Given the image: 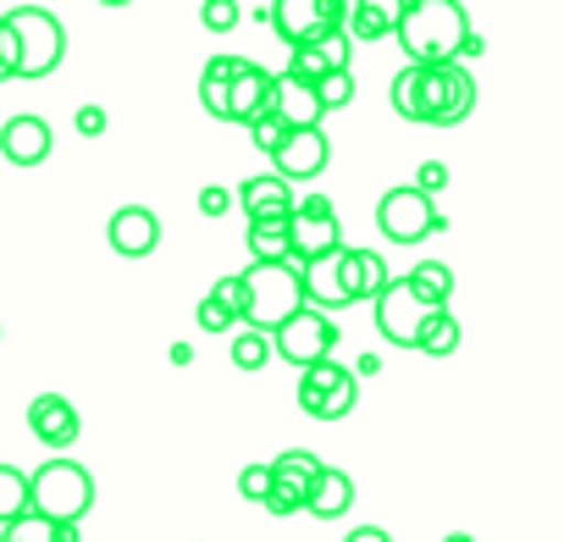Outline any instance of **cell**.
I'll list each match as a JSON object with an SVG mask.
<instances>
[{
	"instance_id": "d6986e66",
	"label": "cell",
	"mask_w": 564,
	"mask_h": 542,
	"mask_svg": "<svg viewBox=\"0 0 564 542\" xmlns=\"http://www.w3.org/2000/svg\"><path fill=\"white\" fill-rule=\"evenodd\" d=\"M271 117H276L282 128H322L327 111L316 106V89H311V84L276 73V78H271Z\"/></svg>"
},
{
	"instance_id": "6da1fadb",
	"label": "cell",
	"mask_w": 564,
	"mask_h": 542,
	"mask_svg": "<svg viewBox=\"0 0 564 542\" xmlns=\"http://www.w3.org/2000/svg\"><path fill=\"white\" fill-rule=\"evenodd\" d=\"M388 95L404 122H432V128H459L476 111V78L465 62H437V67L404 62Z\"/></svg>"
},
{
	"instance_id": "8fae6325",
	"label": "cell",
	"mask_w": 564,
	"mask_h": 542,
	"mask_svg": "<svg viewBox=\"0 0 564 542\" xmlns=\"http://www.w3.org/2000/svg\"><path fill=\"white\" fill-rule=\"evenodd\" d=\"M377 227H382V238L388 243H421L432 227H437V210H432V199L421 194V188H388L382 199H377Z\"/></svg>"
},
{
	"instance_id": "cb8c5ba5",
	"label": "cell",
	"mask_w": 564,
	"mask_h": 542,
	"mask_svg": "<svg viewBox=\"0 0 564 542\" xmlns=\"http://www.w3.org/2000/svg\"><path fill=\"white\" fill-rule=\"evenodd\" d=\"M238 62L243 56H210L205 62V73H199V106L221 122V106H227V84H232V73H238Z\"/></svg>"
},
{
	"instance_id": "f546056e",
	"label": "cell",
	"mask_w": 564,
	"mask_h": 542,
	"mask_svg": "<svg viewBox=\"0 0 564 542\" xmlns=\"http://www.w3.org/2000/svg\"><path fill=\"white\" fill-rule=\"evenodd\" d=\"M265 360H271V338L254 333V327H243V333L232 338V366H238V371H260Z\"/></svg>"
},
{
	"instance_id": "f35d334b",
	"label": "cell",
	"mask_w": 564,
	"mask_h": 542,
	"mask_svg": "<svg viewBox=\"0 0 564 542\" xmlns=\"http://www.w3.org/2000/svg\"><path fill=\"white\" fill-rule=\"evenodd\" d=\"M227 199H232V194H227V188H216V183H210V188H199V210H205V216H221V210H227Z\"/></svg>"
},
{
	"instance_id": "836d02e7",
	"label": "cell",
	"mask_w": 564,
	"mask_h": 542,
	"mask_svg": "<svg viewBox=\"0 0 564 542\" xmlns=\"http://www.w3.org/2000/svg\"><path fill=\"white\" fill-rule=\"evenodd\" d=\"M199 23H205L210 34L238 29V0H205V7H199Z\"/></svg>"
},
{
	"instance_id": "ac0fdd59",
	"label": "cell",
	"mask_w": 564,
	"mask_h": 542,
	"mask_svg": "<svg viewBox=\"0 0 564 542\" xmlns=\"http://www.w3.org/2000/svg\"><path fill=\"white\" fill-rule=\"evenodd\" d=\"M106 238H111L117 254L144 260V254H155V243H161V221H155V210H144V205H122V210L111 216Z\"/></svg>"
},
{
	"instance_id": "7c38bea8",
	"label": "cell",
	"mask_w": 564,
	"mask_h": 542,
	"mask_svg": "<svg viewBox=\"0 0 564 542\" xmlns=\"http://www.w3.org/2000/svg\"><path fill=\"white\" fill-rule=\"evenodd\" d=\"M371 305H377V333H382L393 349H415V333L426 327L432 305H421L404 278H388V289H382Z\"/></svg>"
},
{
	"instance_id": "8992f818",
	"label": "cell",
	"mask_w": 564,
	"mask_h": 542,
	"mask_svg": "<svg viewBox=\"0 0 564 542\" xmlns=\"http://www.w3.org/2000/svg\"><path fill=\"white\" fill-rule=\"evenodd\" d=\"M300 294L311 311H344L360 300V271H355V249H327L316 260H300Z\"/></svg>"
},
{
	"instance_id": "f1b7e54d",
	"label": "cell",
	"mask_w": 564,
	"mask_h": 542,
	"mask_svg": "<svg viewBox=\"0 0 564 542\" xmlns=\"http://www.w3.org/2000/svg\"><path fill=\"white\" fill-rule=\"evenodd\" d=\"M311 89H316V106H322V111H344V106L355 100V73H349V67H344V73H327V78H316Z\"/></svg>"
},
{
	"instance_id": "e0dca14e",
	"label": "cell",
	"mask_w": 564,
	"mask_h": 542,
	"mask_svg": "<svg viewBox=\"0 0 564 542\" xmlns=\"http://www.w3.org/2000/svg\"><path fill=\"white\" fill-rule=\"evenodd\" d=\"M51 122L45 117H34V111H23V117H12L7 128H0V155H7L12 166H40V161H51Z\"/></svg>"
},
{
	"instance_id": "484cf974",
	"label": "cell",
	"mask_w": 564,
	"mask_h": 542,
	"mask_svg": "<svg viewBox=\"0 0 564 542\" xmlns=\"http://www.w3.org/2000/svg\"><path fill=\"white\" fill-rule=\"evenodd\" d=\"M415 349H421V355H454V349H459V322H454L448 311H432L426 327L415 333Z\"/></svg>"
},
{
	"instance_id": "9a60e30c",
	"label": "cell",
	"mask_w": 564,
	"mask_h": 542,
	"mask_svg": "<svg viewBox=\"0 0 564 542\" xmlns=\"http://www.w3.org/2000/svg\"><path fill=\"white\" fill-rule=\"evenodd\" d=\"M271 111V73L260 67V62H238V73H232V84H227V106H221V122H238V128H249L254 117H265Z\"/></svg>"
},
{
	"instance_id": "ffe728a7",
	"label": "cell",
	"mask_w": 564,
	"mask_h": 542,
	"mask_svg": "<svg viewBox=\"0 0 564 542\" xmlns=\"http://www.w3.org/2000/svg\"><path fill=\"white\" fill-rule=\"evenodd\" d=\"M238 205L249 221H271V216H289L294 210V183H282L276 172H260V177H243L238 188Z\"/></svg>"
},
{
	"instance_id": "277c9868",
	"label": "cell",
	"mask_w": 564,
	"mask_h": 542,
	"mask_svg": "<svg viewBox=\"0 0 564 542\" xmlns=\"http://www.w3.org/2000/svg\"><path fill=\"white\" fill-rule=\"evenodd\" d=\"M238 283H243L238 327H254V333H276L282 322L305 305L300 265L294 260H249V271H238Z\"/></svg>"
},
{
	"instance_id": "d4e9b609",
	"label": "cell",
	"mask_w": 564,
	"mask_h": 542,
	"mask_svg": "<svg viewBox=\"0 0 564 542\" xmlns=\"http://www.w3.org/2000/svg\"><path fill=\"white\" fill-rule=\"evenodd\" d=\"M243 243H249V260H289V216L249 221Z\"/></svg>"
},
{
	"instance_id": "52a82bcc",
	"label": "cell",
	"mask_w": 564,
	"mask_h": 542,
	"mask_svg": "<svg viewBox=\"0 0 564 542\" xmlns=\"http://www.w3.org/2000/svg\"><path fill=\"white\" fill-rule=\"evenodd\" d=\"M271 29L282 34V45L300 51V45H316L327 34H344V18H349V0H271Z\"/></svg>"
},
{
	"instance_id": "ee69618b",
	"label": "cell",
	"mask_w": 564,
	"mask_h": 542,
	"mask_svg": "<svg viewBox=\"0 0 564 542\" xmlns=\"http://www.w3.org/2000/svg\"><path fill=\"white\" fill-rule=\"evenodd\" d=\"M0 84H12V73H7V62H0Z\"/></svg>"
},
{
	"instance_id": "1f68e13d",
	"label": "cell",
	"mask_w": 564,
	"mask_h": 542,
	"mask_svg": "<svg viewBox=\"0 0 564 542\" xmlns=\"http://www.w3.org/2000/svg\"><path fill=\"white\" fill-rule=\"evenodd\" d=\"M238 492H243L249 503H265V492H271V465H265V459L243 465V470H238Z\"/></svg>"
},
{
	"instance_id": "d6a6232c",
	"label": "cell",
	"mask_w": 564,
	"mask_h": 542,
	"mask_svg": "<svg viewBox=\"0 0 564 542\" xmlns=\"http://www.w3.org/2000/svg\"><path fill=\"white\" fill-rule=\"evenodd\" d=\"M249 139H254V150L276 155V150H282V139H289V128H282V122L265 111V117H254V122H249Z\"/></svg>"
},
{
	"instance_id": "603a6c76",
	"label": "cell",
	"mask_w": 564,
	"mask_h": 542,
	"mask_svg": "<svg viewBox=\"0 0 564 542\" xmlns=\"http://www.w3.org/2000/svg\"><path fill=\"white\" fill-rule=\"evenodd\" d=\"M410 289H415V300L421 305H432V311H448V294H454V271L443 265V260H421L410 278H404Z\"/></svg>"
},
{
	"instance_id": "4dcf8cb0",
	"label": "cell",
	"mask_w": 564,
	"mask_h": 542,
	"mask_svg": "<svg viewBox=\"0 0 564 542\" xmlns=\"http://www.w3.org/2000/svg\"><path fill=\"white\" fill-rule=\"evenodd\" d=\"M355 271H360V300H377L388 289V265L377 249H355Z\"/></svg>"
},
{
	"instance_id": "3957f363",
	"label": "cell",
	"mask_w": 564,
	"mask_h": 542,
	"mask_svg": "<svg viewBox=\"0 0 564 542\" xmlns=\"http://www.w3.org/2000/svg\"><path fill=\"white\" fill-rule=\"evenodd\" d=\"M67 56V29L45 7H18L0 18V62L12 78H51Z\"/></svg>"
},
{
	"instance_id": "8d00e7d4",
	"label": "cell",
	"mask_w": 564,
	"mask_h": 542,
	"mask_svg": "<svg viewBox=\"0 0 564 542\" xmlns=\"http://www.w3.org/2000/svg\"><path fill=\"white\" fill-rule=\"evenodd\" d=\"M443 183H448V166H443V161H421V172H415V183H410V188H421V194L432 199Z\"/></svg>"
},
{
	"instance_id": "9c48e42d",
	"label": "cell",
	"mask_w": 564,
	"mask_h": 542,
	"mask_svg": "<svg viewBox=\"0 0 564 542\" xmlns=\"http://www.w3.org/2000/svg\"><path fill=\"white\" fill-rule=\"evenodd\" d=\"M355 399H360V382H355L349 366L316 360V366L300 371V410H305L311 421H344V415L355 410Z\"/></svg>"
},
{
	"instance_id": "60d3db41",
	"label": "cell",
	"mask_w": 564,
	"mask_h": 542,
	"mask_svg": "<svg viewBox=\"0 0 564 542\" xmlns=\"http://www.w3.org/2000/svg\"><path fill=\"white\" fill-rule=\"evenodd\" d=\"M344 542H393V536H388L382 525H355V531H349Z\"/></svg>"
},
{
	"instance_id": "ab89813d",
	"label": "cell",
	"mask_w": 564,
	"mask_h": 542,
	"mask_svg": "<svg viewBox=\"0 0 564 542\" xmlns=\"http://www.w3.org/2000/svg\"><path fill=\"white\" fill-rule=\"evenodd\" d=\"M78 133H106V111L100 106H84L78 111Z\"/></svg>"
},
{
	"instance_id": "74e56055",
	"label": "cell",
	"mask_w": 564,
	"mask_h": 542,
	"mask_svg": "<svg viewBox=\"0 0 564 542\" xmlns=\"http://www.w3.org/2000/svg\"><path fill=\"white\" fill-rule=\"evenodd\" d=\"M210 300L238 316V311H243V283H238V278H221V283H210Z\"/></svg>"
},
{
	"instance_id": "5b68a950",
	"label": "cell",
	"mask_w": 564,
	"mask_h": 542,
	"mask_svg": "<svg viewBox=\"0 0 564 542\" xmlns=\"http://www.w3.org/2000/svg\"><path fill=\"white\" fill-rule=\"evenodd\" d=\"M29 509L45 514V520H78L95 509V476L78 465V459H45L34 476H29Z\"/></svg>"
},
{
	"instance_id": "83f0119b",
	"label": "cell",
	"mask_w": 564,
	"mask_h": 542,
	"mask_svg": "<svg viewBox=\"0 0 564 542\" xmlns=\"http://www.w3.org/2000/svg\"><path fill=\"white\" fill-rule=\"evenodd\" d=\"M0 542H56V520H45V514L23 509L18 520L0 525Z\"/></svg>"
},
{
	"instance_id": "2e32d148",
	"label": "cell",
	"mask_w": 564,
	"mask_h": 542,
	"mask_svg": "<svg viewBox=\"0 0 564 542\" xmlns=\"http://www.w3.org/2000/svg\"><path fill=\"white\" fill-rule=\"evenodd\" d=\"M29 426H34V437H40L45 448H67V443H78L84 415H78L73 399H62V393H40V399L29 404Z\"/></svg>"
},
{
	"instance_id": "5bb4252c",
	"label": "cell",
	"mask_w": 564,
	"mask_h": 542,
	"mask_svg": "<svg viewBox=\"0 0 564 542\" xmlns=\"http://www.w3.org/2000/svg\"><path fill=\"white\" fill-rule=\"evenodd\" d=\"M271 161H276V177H282V183H311V177L327 172L333 144H327L322 128H289V139H282V150H276Z\"/></svg>"
},
{
	"instance_id": "30bf717a",
	"label": "cell",
	"mask_w": 564,
	"mask_h": 542,
	"mask_svg": "<svg viewBox=\"0 0 564 542\" xmlns=\"http://www.w3.org/2000/svg\"><path fill=\"white\" fill-rule=\"evenodd\" d=\"M344 232H338V210L327 194H294V210H289V260H316L327 249H338Z\"/></svg>"
},
{
	"instance_id": "b9f144b4",
	"label": "cell",
	"mask_w": 564,
	"mask_h": 542,
	"mask_svg": "<svg viewBox=\"0 0 564 542\" xmlns=\"http://www.w3.org/2000/svg\"><path fill=\"white\" fill-rule=\"evenodd\" d=\"M443 542H476V536H470V531H448Z\"/></svg>"
},
{
	"instance_id": "ba28073f",
	"label": "cell",
	"mask_w": 564,
	"mask_h": 542,
	"mask_svg": "<svg viewBox=\"0 0 564 542\" xmlns=\"http://www.w3.org/2000/svg\"><path fill=\"white\" fill-rule=\"evenodd\" d=\"M271 338V355H282L289 366H316V360H333V344H338V327H333V316L327 311H311V305H300L289 322H282L276 333H265Z\"/></svg>"
},
{
	"instance_id": "4fadbf2b",
	"label": "cell",
	"mask_w": 564,
	"mask_h": 542,
	"mask_svg": "<svg viewBox=\"0 0 564 542\" xmlns=\"http://www.w3.org/2000/svg\"><path fill=\"white\" fill-rule=\"evenodd\" d=\"M265 465H271V492H265L260 509H271V514H300V509H305V492H311V481H316V470H322V459H316L311 448H289V454L265 459Z\"/></svg>"
},
{
	"instance_id": "7a4b0ae2",
	"label": "cell",
	"mask_w": 564,
	"mask_h": 542,
	"mask_svg": "<svg viewBox=\"0 0 564 542\" xmlns=\"http://www.w3.org/2000/svg\"><path fill=\"white\" fill-rule=\"evenodd\" d=\"M393 40L404 45L410 67L465 62V56L481 51V40L470 34V18H465L459 0H404V18H399Z\"/></svg>"
},
{
	"instance_id": "7402d4cb",
	"label": "cell",
	"mask_w": 564,
	"mask_h": 542,
	"mask_svg": "<svg viewBox=\"0 0 564 542\" xmlns=\"http://www.w3.org/2000/svg\"><path fill=\"white\" fill-rule=\"evenodd\" d=\"M305 509H311L316 520H338V514H349V509H355V481H349L338 465L322 459V470H316V481H311V492H305Z\"/></svg>"
},
{
	"instance_id": "d590c367",
	"label": "cell",
	"mask_w": 564,
	"mask_h": 542,
	"mask_svg": "<svg viewBox=\"0 0 564 542\" xmlns=\"http://www.w3.org/2000/svg\"><path fill=\"white\" fill-rule=\"evenodd\" d=\"M316 51L327 56V67H349L355 62V40L349 34H327V40H316Z\"/></svg>"
},
{
	"instance_id": "e575fe53",
	"label": "cell",
	"mask_w": 564,
	"mask_h": 542,
	"mask_svg": "<svg viewBox=\"0 0 564 542\" xmlns=\"http://www.w3.org/2000/svg\"><path fill=\"white\" fill-rule=\"evenodd\" d=\"M194 322H199L205 333H232V327H238V316H232V311H221V305H216L210 294L199 300V311H194Z\"/></svg>"
},
{
	"instance_id": "4316f807",
	"label": "cell",
	"mask_w": 564,
	"mask_h": 542,
	"mask_svg": "<svg viewBox=\"0 0 564 542\" xmlns=\"http://www.w3.org/2000/svg\"><path fill=\"white\" fill-rule=\"evenodd\" d=\"M29 509V476L18 465H0V525Z\"/></svg>"
},
{
	"instance_id": "44dd1931",
	"label": "cell",
	"mask_w": 564,
	"mask_h": 542,
	"mask_svg": "<svg viewBox=\"0 0 564 542\" xmlns=\"http://www.w3.org/2000/svg\"><path fill=\"white\" fill-rule=\"evenodd\" d=\"M399 18H404V0H349L344 34H349V40L377 45V40H388V34L399 29Z\"/></svg>"
},
{
	"instance_id": "7bdbcfd3",
	"label": "cell",
	"mask_w": 564,
	"mask_h": 542,
	"mask_svg": "<svg viewBox=\"0 0 564 542\" xmlns=\"http://www.w3.org/2000/svg\"><path fill=\"white\" fill-rule=\"evenodd\" d=\"M100 7H111V12H117V7H133V0H100Z\"/></svg>"
}]
</instances>
